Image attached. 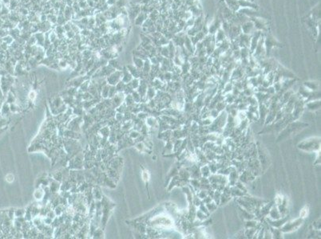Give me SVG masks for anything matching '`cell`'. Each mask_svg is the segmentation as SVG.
Instances as JSON below:
<instances>
[{
    "instance_id": "277c9868",
    "label": "cell",
    "mask_w": 321,
    "mask_h": 239,
    "mask_svg": "<svg viewBox=\"0 0 321 239\" xmlns=\"http://www.w3.org/2000/svg\"><path fill=\"white\" fill-rule=\"evenodd\" d=\"M29 97L31 99V100H34L35 99V97H36V94H35V93L34 92H31L30 93V94H29Z\"/></svg>"
},
{
    "instance_id": "6da1fadb",
    "label": "cell",
    "mask_w": 321,
    "mask_h": 239,
    "mask_svg": "<svg viewBox=\"0 0 321 239\" xmlns=\"http://www.w3.org/2000/svg\"><path fill=\"white\" fill-rule=\"evenodd\" d=\"M6 180L7 182H12L15 180V176H14L13 174L11 173H9L6 175Z\"/></svg>"
},
{
    "instance_id": "7a4b0ae2",
    "label": "cell",
    "mask_w": 321,
    "mask_h": 239,
    "mask_svg": "<svg viewBox=\"0 0 321 239\" xmlns=\"http://www.w3.org/2000/svg\"><path fill=\"white\" fill-rule=\"evenodd\" d=\"M307 215H308V209L307 208L303 209L302 211H301V213H300V215H301V217H305Z\"/></svg>"
},
{
    "instance_id": "5b68a950",
    "label": "cell",
    "mask_w": 321,
    "mask_h": 239,
    "mask_svg": "<svg viewBox=\"0 0 321 239\" xmlns=\"http://www.w3.org/2000/svg\"><path fill=\"white\" fill-rule=\"evenodd\" d=\"M281 200H282V199H280V197H277V199H276V202H277L278 204H280V203H281Z\"/></svg>"
},
{
    "instance_id": "3957f363",
    "label": "cell",
    "mask_w": 321,
    "mask_h": 239,
    "mask_svg": "<svg viewBox=\"0 0 321 239\" xmlns=\"http://www.w3.org/2000/svg\"><path fill=\"white\" fill-rule=\"evenodd\" d=\"M142 178L144 181H147L149 179V174L147 172H143L142 173Z\"/></svg>"
}]
</instances>
